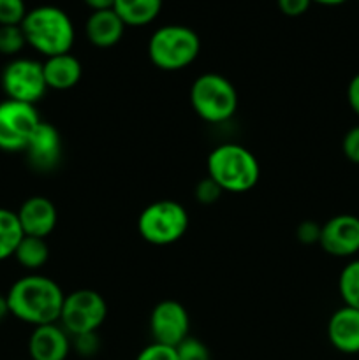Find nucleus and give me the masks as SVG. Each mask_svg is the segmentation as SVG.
Here are the masks:
<instances>
[{
	"label": "nucleus",
	"mask_w": 359,
	"mask_h": 360,
	"mask_svg": "<svg viewBox=\"0 0 359 360\" xmlns=\"http://www.w3.org/2000/svg\"><path fill=\"white\" fill-rule=\"evenodd\" d=\"M164 0H115V13L125 27H144L157 20Z\"/></svg>",
	"instance_id": "obj_18"
},
{
	"label": "nucleus",
	"mask_w": 359,
	"mask_h": 360,
	"mask_svg": "<svg viewBox=\"0 0 359 360\" xmlns=\"http://www.w3.org/2000/svg\"><path fill=\"white\" fill-rule=\"evenodd\" d=\"M201 39L185 25H165L157 28L148 41V56L157 69L165 72L183 70L199 56Z\"/></svg>",
	"instance_id": "obj_4"
},
{
	"label": "nucleus",
	"mask_w": 359,
	"mask_h": 360,
	"mask_svg": "<svg viewBox=\"0 0 359 360\" xmlns=\"http://www.w3.org/2000/svg\"><path fill=\"white\" fill-rule=\"evenodd\" d=\"M84 34L90 44L97 48H113L122 41L125 34V23L115 13V9L92 11L84 25Z\"/></svg>",
	"instance_id": "obj_16"
},
{
	"label": "nucleus",
	"mask_w": 359,
	"mask_h": 360,
	"mask_svg": "<svg viewBox=\"0 0 359 360\" xmlns=\"http://www.w3.org/2000/svg\"><path fill=\"white\" fill-rule=\"evenodd\" d=\"M338 292L348 308L359 309V259L351 260L338 278Z\"/></svg>",
	"instance_id": "obj_21"
},
{
	"label": "nucleus",
	"mask_w": 359,
	"mask_h": 360,
	"mask_svg": "<svg viewBox=\"0 0 359 360\" xmlns=\"http://www.w3.org/2000/svg\"><path fill=\"white\" fill-rule=\"evenodd\" d=\"M25 41L46 58L70 53L76 39L73 20L56 6H39L27 13L21 21Z\"/></svg>",
	"instance_id": "obj_2"
},
{
	"label": "nucleus",
	"mask_w": 359,
	"mask_h": 360,
	"mask_svg": "<svg viewBox=\"0 0 359 360\" xmlns=\"http://www.w3.org/2000/svg\"><path fill=\"white\" fill-rule=\"evenodd\" d=\"M92 11H104V9H113L115 6V0H83Z\"/></svg>",
	"instance_id": "obj_32"
},
{
	"label": "nucleus",
	"mask_w": 359,
	"mask_h": 360,
	"mask_svg": "<svg viewBox=\"0 0 359 360\" xmlns=\"http://www.w3.org/2000/svg\"><path fill=\"white\" fill-rule=\"evenodd\" d=\"M7 315H11L9 304H7V297H6V295L0 294V322H2V320L6 319Z\"/></svg>",
	"instance_id": "obj_33"
},
{
	"label": "nucleus",
	"mask_w": 359,
	"mask_h": 360,
	"mask_svg": "<svg viewBox=\"0 0 359 360\" xmlns=\"http://www.w3.org/2000/svg\"><path fill=\"white\" fill-rule=\"evenodd\" d=\"M108 316L106 299L92 288H80L65 295L60 313V326L70 338L97 333Z\"/></svg>",
	"instance_id": "obj_7"
},
{
	"label": "nucleus",
	"mask_w": 359,
	"mask_h": 360,
	"mask_svg": "<svg viewBox=\"0 0 359 360\" xmlns=\"http://www.w3.org/2000/svg\"><path fill=\"white\" fill-rule=\"evenodd\" d=\"M136 360H178V355H176V348L151 343L139 352Z\"/></svg>",
	"instance_id": "obj_27"
},
{
	"label": "nucleus",
	"mask_w": 359,
	"mask_h": 360,
	"mask_svg": "<svg viewBox=\"0 0 359 360\" xmlns=\"http://www.w3.org/2000/svg\"><path fill=\"white\" fill-rule=\"evenodd\" d=\"M70 350V336L58 323L34 327L28 340L30 360H65Z\"/></svg>",
	"instance_id": "obj_14"
},
{
	"label": "nucleus",
	"mask_w": 359,
	"mask_h": 360,
	"mask_svg": "<svg viewBox=\"0 0 359 360\" xmlns=\"http://www.w3.org/2000/svg\"><path fill=\"white\" fill-rule=\"evenodd\" d=\"M312 2L322 4V6H340V4L347 2V0H312Z\"/></svg>",
	"instance_id": "obj_34"
},
{
	"label": "nucleus",
	"mask_w": 359,
	"mask_h": 360,
	"mask_svg": "<svg viewBox=\"0 0 359 360\" xmlns=\"http://www.w3.org/2000/svg\"><path fill=\"white\" fill-rule=\"evenodd\" d=\"M319 245L327 255L348 259L359 253V218L354 214H336L320 229Z\"/></svg>",
	"instance_id": "obj_11"
},
{
	"label": "nucleus",
	"mask_w": 359,
	"mask_h": 360,
	"mask_svg": "<svg viewBox=\"0 0 359 360\" xmlns=\"http://www.w3.org/2000/svg\"><path fill=\"white\" fill-rule=\"evenodd\" d=\"M208 176L229 193H245L257 185L260 167L256 155L241 144L225 143L208 155Z\"/></svg>",
	"instance_id": "obj_3"
},
{
	"label": "nucleus",
	"mask_w": 359,
	"mask_h": 360,
	"mask_svg": "<svg viewBox=\"0 0 359 360\" xmlns=\"http://www.w3.org/2000/svg\"><path fill=\"white\" fill-rule=\"evenodd\" d=\"M277 6L285 16H301L312 6V0H277Z\"/></svg>",
	"instance_id": "obj_30"
},
{
	"label": "nucleus",
	"mask_w": 359,
	"mask_h": 360,
	"mask_svg": "<svg viewBox=\"0 0 359 360\" xmlns=\"http://www.w3.org/2000/svg\"><path fill=\"white\" fill-rule=\"evenodd\" d=\"M2 88L7 98L35 105L48 91L42 63L32 58H14L4 67Z\"/></svg>",
	"instance_id": "obj_9"
},
{
	"label": "nucleus",
	"mask_w": 359,
	"mask_h": 360,
	"mask_svg": "<svg viewBox=\"0 0 359 360\" xmlns=\"http://www.w3.org/2000/svg\"><path fill=\"white\" fill-rule=\"evenodd\" d=\"M347 102H348V108L352 109V112L359 116V72L348 81Z\"/></svg>",
	"instance_id": "obj_31"
},
{
	"label": "nucleus",
	"mask_w": 359,
	"mask_h": 360,
	"mask_svg": "<svg viewBox=\"0 0 359 360\" xmlns=\"http://www.w3.org/2000/svg\"><path fill=\"white\" fill-rule=\"evenodd\" d=\"M70 343H73V350H76L77 355L87 359L94 357V355L99 352V348H101V341H99L97 333L74 336L70 338Z\"/></svg>",
	"instance_id": "obj_26"
},
{
	"label": "nucleus",
	"mask_w": 359,
	"mask_h": 360,
	"mask_svg": "<svg viewBox=\"0 0 359 360\" xmlns=\"http://www.w3.org/2000/svg\"><path fill=\"white\" fill-rule=\"evenodd\" d=\"M28 164L39 172H49L58 165L62 157V137L53 123L41 122L32 134L27 148Z\"/></svg>",
	"instance_id": "obj_12"
},
{
	"label": "nucleus",
	"mask_w": 359,
	"mask_h": 360,
	"mask_svg": "<svg viewBox=\"0 0 359 360\" xmlns=\"http://www.w3.org/2000/svg\"><path fill=\"white\" fill-rule=\"evenodd\" d=\"M16 214L23 234L32 236V238L46 239L55 231L56 221H58L56 206L44 195L28 197L16 211Z\"/></svg>",
	"instance_id": "obj_13"
},
{
	"label": "nucleus",
	"mask_w": 359,
	"mask_h": 360,
	"mask_svg": "<svg viewBox=\"0 0 359 360\" xmlns=\"http://www.w3.org/2000/svg\"><path fill=\"white\" fill-rule=\"evenodd\" d=\"M150 334L153 343L178 347L190 336V316L185 306L172 299L155 304L150 315Z\"/></svg>",
	"instance_id": "obj_10"
},
{
	"label": "nucleus",
	"mask_w": 359,
	"mask_h": 360,
	"mask_svg": "<svg viewBox=\"0 0 359 360\" xmlns=\"http://www.w3.org/2000/svg\"><path fill=\"white\" fill-rule=\"evenodd\" d=\"M190 104L201 120L218 125L229 122L238 111V91L222 74H201L190 86Z\"/></svg>",
	"instance_id": "obj_5"
},
{
	"label": "nucleus",
	"mask_w": 359,
	"mask_h": 360,
	"mask_svg": "<svg viewBox=\"0 0 359 360\" xmlns=\"http://www.w3.org/2000/svg\"><path fill=\"white\" fill-rule=\"evenodd\" d=\"M41 122L35 105L11 98L0 102V150L9 153L25 151Z\"/></svg>",
	"instance_id": "obj_8"
},
{
	"label": "nucleus",
	"mask_w": 359,
	"mask_h": 360,
	"mask_svg": "<svg viewBox=\"0 0 359 360\" xmlns=\"http://www.w3.org/2000/svg\"><path fill=\"white\" fill-rule=\"evenodd\" d=\"M27 13L25 0H0V27L21 25Z\"/></svg>",
	"instance_id": "obj_24"
},
{
	"label": "nucleus",
	"mask_w": 359,
	"mask_h": 360,
	"mask_svg": "<svg viewBox=\"0 0 359 360\" xmlns=\"http://www.w3.org/2000/svg\"><path fill=\"white\" fill-rule=\"evenodd\" d=\"M178 360H211L210 348L197 338L189 336L176 347Z\"/></svg>",
	"instance_id": "obj_23"
},
{
	"label": "nucleus",
	"mask_w": 359,
	"mask_h": 360,
	"mask_svg": "<svg viewBox=\"0 0 359 360\" xmlns=\"http://www.w3.org/2000/svg\"><path fill=\"white\" fill-rule=\"evenodd\" d=\"M27 46L21 25H6L0 27V53L7 56L18 55Z\"/></svg>",
	"instance_id": "obj_22"
},
{
	"label": "nucleus",
	"mask_w": 359,
	"mask_h": 360,
	"mask_svg": "<svg viewBox=\"0 0 359 360\" xmlns=\"http://www.w3.org/2000/svg\"><path fill=\"white\" fill-rule=\"evenodd\" d=\"M327 340L334 350L341 354H359V309H336L327 322Z\"/></svg>",
	"instance_id": "obj_15"
},
{
	"label": "nucleus",
	"mask_w": 359,
	"mask_h": 360,
	"mask_svg": "<svg viewBox=\"0 0 359 360\" xmlns=\"http://www.w3.org/2000/svg\"><path fill=\"white\" fill-rule=\"evenodd\" d=\"M6 297L14 319L39 327L58 322L65 294L51 278L28 274L14 281Z\"/></svg>",
	"instance_id": "obj_1"
},
{
	"label": "nucleus",
	"mask_w": 359,
	"mask_h": 360,
	"mask_svg": "<svg viewBox=\"0 0 359 360\" xmlns=\"http://www.w3.org/2000/svg\"><path fill=\"white\" fill-rule=\"evenodd\" d=\"M320 229L322 225H319L313 220H305L299 224L296 236H298V241L301 245H319L320 239Z\"/></svg>",
	"instance_id": "obj_29"
},
{
	"label": "nucleus",
	"mask_w": 359,
	"mask_h": 360,
	"mask_svg": "<svg viewBox=\"0 0 359 360\" xmlns=\"http://www.w3.org/2000/svg\"><path fill=\"white\" fill-rule=\"evenodd\" d=\"M194 193H196L197 202L208 206V204L217 202V200L220 199L222 193H224V190H222L220 186L210 178V176H206V178H203L199 183H197L196 188H194Z\"/></svg>",
	"instance_id": "obj_25"
},
{
	"label": "nucleus",
	"mask_w": 359,
	"mask_h": 360,
	"mask_svg": "<svg viewBox=\"0 0 359 360\" xmlns=\"http://www.w3.org/2000/svg\"><path fill=\"white\" fill-rule=\"evenodd\" d=\"M189 229V213L176 200H155L141 211L137 232L153 246H169L178 243Z\"/></svg>",
	"instance_id": "obj_6"
},
{
	"label": "nucleus",
	"mask_w": 359,
	"mask_h": 360,
	"mask_svg": "<svg viewBox=\"0 0 359 360\" xmlns=\"http://www.w3.org/2000/svg\"><path fill=\"white\" fill-rule=\"evenodd\" d=\"M14 259L27 271L41 269V267L46 266V262L49 259L48 243L42 238L23 236V239L18 245L16 252H14Z\"/></svg>",
	"instance_id": "obj_19"
},
{
	"label": "nucleus",
	"mask_w": 359,
	"mask_h": 360,
	"mask_svg": "<svg viewBox=\"0 0 359 360\" xmlns=\"http://www.w3.org/2000/svg\"><path fill=\"white\" fill-rule=\"evenodd\" d=\"M42 70H44L48 90L56 91L70 90L80 83L81 76H83V65L70 53L46 58V62L42 63Z\"/></svg>",
	"instance_id": "obj_17"
},
{
	"label": "nucleus",
	"mask_w": 359,
	"mask_h": 360,
	"mask_svg": "<svg viewBox=\"0 0 359 360\" xmlns=\"http://www.w3.org/2000/svg\"><path fill=\"white\" fill-rule=\"evenodd\" d=\"M23 236L16 211L0 207V262L14 257V252Z\"/></svg>",
	"instance_id": "obj_20"
},
{
	"label": "nucleus",
	"mask_w": 359,
	"mask_h": 360,
	"mask_svg": "<svg viewBox=\"0 0 359 360\" xmlns=\"http://www.w3.org/2000/svg\"><path fill=\"white\" fill-rule=\"evenodd\" d=\"M341 151L352 164H359V125L352 127L341 139Z\"/></svg>",
	"instance_id": "obj_28"
}]
</instances>
